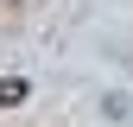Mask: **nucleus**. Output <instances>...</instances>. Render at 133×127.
<instances>
[{"label":"nucleus","instance_id":"nucleus-1","mask_svg":"<svg viewBox=\"0 0 133 127\" xmlns=\"http://www.w3.org/2000/svg\"><path fill=\"white\" fill-rule=\"evenodd\" d=\"M13 102H25V76H0V108H13Z\"/></svg>","mask_w":133,"mask_h":127}]
</instances>
